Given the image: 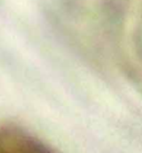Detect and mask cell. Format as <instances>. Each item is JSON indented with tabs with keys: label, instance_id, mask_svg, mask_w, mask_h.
<instances>
[{
	"label": "cell",
	"instance_id": "obj_1",
	"mask_svg": "<svg viewBox=\"0 0 142 153\" xmlns=\"http://www.w3.org/2000/svg\"><path fill=\"white\" fill-rule=\"evenodd\" d=\"M0 153H54L47 145L19 130L0 134Z\"/></svg>",
	"mask_w": 142,
	"mask_h": 153
},
{
	"label": "cell",
	"instance_id": "obj_2",
	"mask_svg": "<svg viewBox=\"0 0 142 153\" xmlns=\"http://www.w3.org/2000/svg\"><path fill=\"white\" fill-rule=\"evenodd\" d=\"M137 31H138V37H137V39L139 40L138 48L139 51H140V53H142V13H141V19H140V24H139Z\"/></svg>",
	"mask_w": 142,
	"mask_h": 153
}]
</instances>
